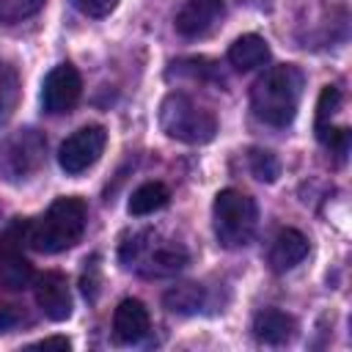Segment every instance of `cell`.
Returning <instances> with one entry per match:
<instances>
[{"instance_id":"26","label":"cell","mask_w":352,"mask_h":352,"mask_svg":"<svg viewBox=\"0 0 352 352\" xmlns=\"http://www.w3.org/2000/svg\"><path fill=\"white\" fill-rule=\"evenodd\" d=\"M242 3H248V6H261V3H267V0H242Z\"/></svg>"},{"instance_id":"8","label":"cell","mask_w":352,"mask_h":352,"mask_svg":"<svg viewBox=\"0 0 352 352\" xmlns=\"http://www.w3.org/2000/svg\"><path fill=\"white\" fill-rule=\"evenodd\" d=\"M82 96V77L72 63H58L41 82V107L50 116H63L74 110Z\"/></svg>"},{"instance_id":"15","label":"cell","mask_w":352,"mask_h":352,"mask_svg":"<svg viewBox=\"0 0 352 352\" xmlns=\"http://www.w3.org/2000/svg\"><path fill=\"white\" fill-rule=\"evenodd\" d=\"M270 58V47L261 36L256 33H245L239 36L231 47H228V63L236 69V72H253L258 66H264Z\"/></svg>"},{"instance_id":"16","label":"cell","mask_w":352,"mask_h":352,"mask_svg":"<svg viewBox=\"0 0 352 352\" xmlns=\"http://www.w3.org/2000/svg\"><path fill=\"white\" fill-rule=\"evenodd\" d=\"M168 201H170V190H168L162 182H146V184H140V187L129 195L126 209H129V214H135V217H146V214H154V212H160L162 206H168Z\"/></svg>"},{"instance_id":"10","label":"cell","mask_w":352,"mask_h":352,"mask_svg":"<svg viewBox=\"0 0 352 352\" xmlns=\"http://www.w3.org/2000/svg\"><path fill=\"white\" fill-rule=\"evenodd\" d=\"M223 16H226L223 0H187L176 14V30L184 38H204L220 25Z\"/></svg>"},{"instance_id":"12","label":"cell","mask_w":352,"mask_h":352,"mask_svg":"<svg viewBox=\"0 0 352 352\" xmlns=\"http://www.w3.org/2000/svg\"><path fill=\"white\" fill-rule=\"evenodd\" d=\"M253 333L261 344H270V346H280L286 341L294 338L297 333V322L294 316H289L286 311H278V308H264L253 316Z\"/></svg>"},{"instance_id":"14","label":"cell","mask_w":352,"mask_h":352,"mask_svg":"<svg viewBox=\"0 0 352 352\" xmlns=\"http://www.w3.org/2000/svg\"><path fill=\"white\" fill-rule=\"evenodd\" d=\"M33 283V264L14 242H0V289L19 292Z\"/></svg>"},{"instance_id":"9","label":"cell","mask_w":352,"mask_h":352,"mask_svg":"<svg viewBox=\"0 0 352 352\" xmlns=\"http://www.w3.org/2000/svg\"><path fill=\"white\" fill-rule=\"evenodd\" d=\"M33 297L47 319L63 322L72 316V292H69V280L63 272H55V270L41 272L33 280Z\"/></svg>"},{"instance_id":"2","label":"cell","mask_w":352,"mask_h":352,"mask_svg":"<svg viewBox=\"0 0 352 352\" xmlns=\"http://www.w3.org/2000/svg\"><path fill=\"white\" fill-rule=\"evenodd\" d=\"M88 223V206L77 195L55 198L47 212L30 223H25V245L38 253H60L72 248Z\"/></svg>"},{"instance_id":"4","label":"cell","mask_w":352,"mask_h":352,"mask_svg":"<svg viewBox=\"0 0 352 352\" xmlns=\"http://www.w3.org/2000/svg\"><path fill=\"white\" fill-rule=\"evenodd\" d=\"M212 217H214V236L223 248L236 250L245 248L258 226V209L256 201L234 187H226L214 195V206H212Z\"/></svg>"},{"instance_id":"21","label":"cell","mask_w":352,"mask_h":352,"mask_svg":"<svg viewBox=\"0 0 352 352\" xmlns=\"http://www.w3.org/2000/svg\"><path fill=\"white\" fill-rule=\"evenodd\" d=\"M250 173L258 182H275L280 176V162L272 151L267 148H253L250 151Z\"/></svg>"},{"instance_id":"25","label":"cell","mask_w":352,"mask_h":352,"mask_svg":"<svg viewBox=\"0 0 352 352\" xmlns=\"http://www.w3.org/2000/svg\"><path fill=\"white\" fill-rule=\"evenodd\" d=\"M72 344H69V338H63V336H50V338H41V341H36V344H30V349H69Z\"/></svg>"},{"instance_id":"13","label":"cell","mask_w":352,"mask_h":352,"mask_svg":"<svg viewBox=\"0 0 352 352\" xmlns=\"http://www.w3.org/2000/svg\"><path fill=\"white\" fill-rule=\"evenodd\" d=\"M308 256V239L302 231L297 228H283L278 231V236L272 239L270 248V267L275 272H286L292 267H297L302 258Z\"/></svg>"},{"instance_id":"5","label":"cell","mask_w":352,"mask_h":352,"mask_svg":"<svg viewBox=\"0 0 352 352\" xmlns=\"http://www.w3.org/2000/svg\"><path fill=\"white\" fill-rule=\"evenodd\" d=\"M160 126L168 138L198 146L214 138L217 118L212 110H206L187 94H168L165 102L160 104Z\"/></svg>"},{"instance_id":"7","label":"cell","mask_w":352,"mask_h":352,"mask_svg":"<svg viewBox=\"0 0 352 352\" xmlns=\"http://www.w3.org/2000/svg\"><path fill=\"white\" fill-rule=\"evenodd\" d=\"M107 143V132L99 124H85L77 132H72L60 148H58V165L69 173V176H80L85 173L104 151Z\"/></svg>"},{"instance_id":"24","label":"cell","mask_w":352,"mask_h":352,"mask_svg":"<svg viewBox=\"0 0 352 352\" xmlns=\"http://www.w3.org/2000/svg\"><path fill=\"white\" fill-rule=\"evenodd\" d=\"M19 322H25V316H22V311L16 305H0V333L14 330Z\"/></svg>"},{"instance_id":"23","label":"cell","mask_w":352,"mask_h":352,"mask_svg":"<svg viewBox=\"0 0 352 352\" xmlns=\"http://www.w3.org/2000/svg\"><path fill=\"white\" fill-rule=\"evenodd\" d=\"M72 3H74L85 16H96V19H99V16H107V14L118 6V0H72Z\"/></svg>"},{"instance_id":"17","label":"cell","mask_w":352,"mask_h":352,"mask_svg":"<svg viewBox=\"0 0 352 352\" xmlns=\"http://www.w3.org/2000/svg\"><path fill=\"white\" fill-rule=\"evenodd\" d=\"M162 302L173 314H198L206 302V294L198 283H176L162 294Z\"/></svg>"},{"instance_id":"18","label":"cell","mask_w":352,"mask_h":352,"mask_svg":"<svg viewBox=\"0 0 352 352\" xmlns=\"http://www.w3.org/2000/svg\"><path fill=\"white\" fill-rule=\"evenodd\" d=\"M19 74L11 63L0 60V124H6L19 104Z\"/></svg>"},{"instance_id":"11","label":"cell","mask_w":352,"mask_h":352,"mask_svg":"<svg viewBox=\"0 0 352 352\" xmlns=\"http://www.w3.org/2000/svg\"><path fill=\"white\" fill-rule=\"evenodd\" d=\"M148 330H151L148 308L135 297L121 300L113 314V338L118 344H138L148 336Z\"/></svg>"},{"instance_id":"6","label":"cell","mask_w":352,"mask_h":352,"mask_svg":"<svg viewBox=\"0 0 352 352\" xmlns=\"http://www.w3.org/2000/svg\"><path fill=\"white\" fill-rule=\"evenodd\" d=\"M47 140L38 129H16L0 138V179L3 182H22L33 176L44 162Z\"/></svg>"},{"instance_id":"22","label":"cell","mask_w":352,"mask_h":352,"mask_svg":"<svg viewBox=\"0 0 352 352\" xmlns=\"http://www.w3.org/2000/svg\"><path fill=\"white\" fill-rule=\"evenodd\" d=\"M338 104H341V91L336 85H324L316 102V124H327L330 116L338 110Z\"/></svg>"},{"instance_id":"1","label":"cell","mask_w":352,"mask_h":352,"mask_svg":"<svg viewBox=\"0 0 352 352\" xmlns=\"http://www.w3.org/2000/svg\"><path fill=\"white\" fill-rule=\"evenodd\" d=\"M305 88V74L294 63L267 69L250 91V107L258 121L270 126H286L294 121Z\"/></svg>"},{"instance_id":"3","label":"cell","mask_w":352,"mask_h":352,"mask_svg":"<svg viewBox=\"0 0 352 352\" xmlns=\"http://www.w3.org/2000/svg\"><path fill=\"white\" fill-rule=\"evenodd\" d=\"M118 258L126 270L143 278H170L187 267L190 253L182 242L168 239L154 228H146V231L132 234L121 245Z\"/></svg>"},{"instance_id":"19","label":"cell","mask_w":352,"mask_h":352,"mask_svg":"<svg viewBox=\"0 0 352 352\" xmlns=\"http://www.w3.org/2000/svg\"><path fill=\"white\" fill-rule=\"evenodd\" d=\"M316 138L327 151H333L338 160H344V154L349 148V129L346 126H333L330 121L327 124H316Z\"/></svg>"},{"instance_id":"20","label":"cell","mask_w":352,"mask_h":352,"mask_svg":"<svg viewBox=\"0 0 352 352\" xmlns=\"http://www.w3.org/2000/svg\"><path fill=\"white\" fill-rule=\"evenodd\" d=\"M47 0H0V22L3 25H14L22 22L33 14H38L44 8Z\"/></svg>"}]
</instances>
